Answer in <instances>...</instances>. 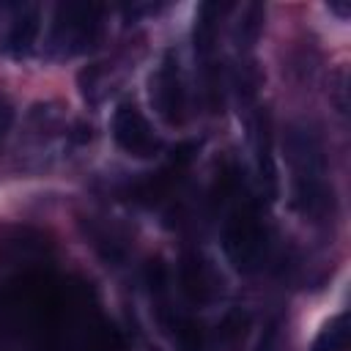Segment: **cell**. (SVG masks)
Wrapping results in <instances>:
<instances>
[{
    "label": "cell",
    "mask_w": 351,
    "mask_h": 351,
    "mask_svg": "<svg viewBox=\"0 0 351 351\" xmlns=\"http://www.w3.org/2000/svg\"><path fill=\"white\" fill-rule=\"evenodd\" d=\"M151 101H154L156 112L167 123H181V115H184V82H181L178 60H173V55H165L162 66L151 77Z\"/></svg>",
    "instance_id": "4"
},
{
    "label": "cell",
    "mask_w": 351,
    "mask_h": 351,
    "mask_svg": "<svg viewBox=\"0 0 351 351\" xmlns=\"http://www.w3.org/2000/svg\"><path fill=\"white\" fill-rule=\"evenodd\" d=\"M112 137L129 154L148 159L162 151V140L154 134V126L134 104H121L112 115Z\"/></svg>",
    "instance_id": "1"
},
{
    "label": "cell",
    "mask_w": 351,
    "mask_h": 351,
    "mask_svg": "<svg viewBox=\"0 0 351 351\" xmlns=\"http://www.w3.org/2000/svg\"><path fill=\"white\" fill-rule=\"evenodd\" d=\"M38 30H41V14L36 5L30 8H22L16 16H14V25H11V33H8V49L14 55H27L38 38Z\"/></svg>",
    "instance_id": "5"
},
{
    "label": "cell",
    "mask_w": 351,
    "mask_h": 351,
    "mask_svg": "<svg viewBox=\"0 0 351 351\" xmlns=\"http://www.w3.org/2000/svg\"><path fill=\"white\" fill-rule=\"evenodd\" d=\"M11 121H14V110H11V104L0 101V137L11 129Z\"/></svg>",
    "instance_id": "6"
},
{
    "label": "cell",
    "mask_w": 351,
    "mask_h": 351,
    "mask_svg": "<svg viewBox=\"0 0 351 351\" xmlns=\"http://www.w3.org/2000/svg\"><path fill=\"white\" fill-rule=\"evenodd\" d=\"M96 11L90 5H58V16H55V27H52V47H60L63 55H74L82 52L85 47H90L93 36H96Z\"/></svg>",
    "instance_id": "2"
},
{
    "label": "cell",
    "mask_w": 351,
    "mask_h": 351,
    "mask_svg": "<svg viewBox=\"0 0 351 351\" xmlns=\"http://www.w3.org/2000/svg\"><path fill=\"white\" fill-rule=\"evenodd\" d=\"M225 250L239 269H255L263 255V228L252 214H239L225 225Z\"/></svg>",
    "instance_id": "3"
}]
</instances>
